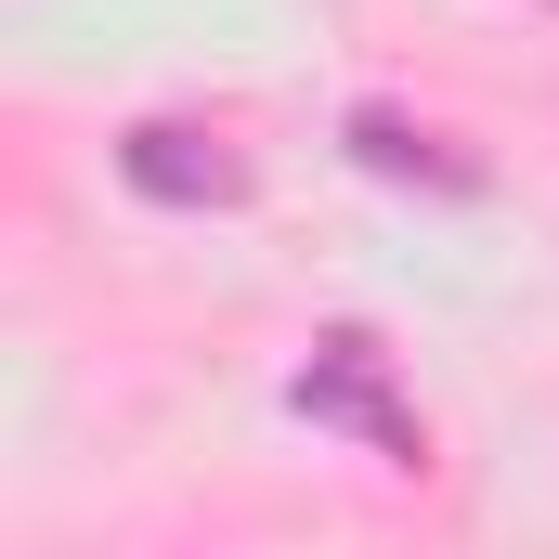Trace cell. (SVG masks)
Listing matches in <instances>:
<instances>
[{
    "label": "cell",
    "instance_id": "cell-1",
    "mask_svg": "<svg viewBox=\"0 0 559 559\" xmlns=\"http://www.w3.org/2000/svg\"><path fill=\"white\" fill-rule=\"evenodd\" d=\"M286 404H299L312 429H352V442H365V455H391V468H417V455H429V429L404 417V391H391V352H378L365 325H338V338L286 378Z\"/></svg>",
    "mask_w": 559,
    "mask_h": 559
},
{
    "label": "cell",
    "instance_id": "cell-2",
    "mask_svg": "<svg viewBox=\"0 0 559 559\" xmlns=\"http://www.w3.org/2000/svg\"><path fill=\"white\" fill-rule=\"evenodd\" d=\"M118 182H131L143 209H235V195H248V169L209 131H182V118H143V131L118 143Z\"/></svg>",
    "mask_w": 559,
    "mask_h": 559
},
{
    "label": "cell",
    "instance_id": "cell-3",
    "mask_svg": "<svg viewBox=\"0 0 559 559\" xmlns=\"http://www.w3.org/2000/svg\"><path fill=\"white\" fill-rule=\"evenodd\" d=\"M352 156H365V169H391V182H442V195H481V156H442V131H404L391 105H365V118H352Z\"/></svg>",
    "mask_w": 559,
    "mask_h": 559
}]
</instances>
